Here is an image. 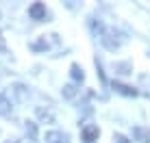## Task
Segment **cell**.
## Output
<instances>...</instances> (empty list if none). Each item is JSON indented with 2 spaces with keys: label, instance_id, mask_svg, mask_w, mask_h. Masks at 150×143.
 Wrapping results in <instances>:
<instances>
[{
  "label": "cell",
  "instance_id": "cell-1",
  "mask_svg": "<svg viewBox=\"0 0 150 143\" xmlns=\"http://www.w3.org/2000/svg\"><path fill=\"white\" fill-rule=\"evenodd\" d=\"M91 26H94V30L98 33V37H100V41H102V46H105V48L115 50V48H120V46L124 43V35L117 33L115 28L102 26V24H96V22H91Z\"/></svg>",
  "mask_w": 150,
  "mask_h": 143
},
{
  "label": "cell",
  "instance_id": "cell-2",
  "mask_svg": "<svg viewBox=\"0 0 150 143\" xmlns=\"http://www.w3.org/2000/svg\"><path fill=\"white\" fill-rule=\"evenodd\" d=\"M52 43H59V37H57V35H44V37H39L37 41L30 43V48H33L35 52H41V50H50Z\"/></svg>",
  "mask_w": 150,
  "mask_h": 143
},
{
  "label": "cell",
  "instance_id": "cell-3",
  "mask_svg": "<svg viewBox=\"0 0 150 143\" xmlns=\"http://www.w3.org/2000/svg\"><path fill=\"white\" fill-rule=\"evenodd\" d=\"M81 135H83V141L85 143H96L98 137H100V130H98L96 124H85L83 130H81Z\"/></svg>",
  "mask_w": 150,
  "mask_h": 143
},
{
  "label": "cell",
  "instance_id": "cell-4",
  "mask_svg": "<svg viewBox=\"0 0 150 143\" xmlns=\"http://www.w3.org/2000/svg\"><path fill=\"white\" fill-rule=\"evenodd\" d=\"M44 143H70V137L61 130H50V132H46Z\"/></svg>",
  "mask_w": 150,
  "mask_h": 143
},
{
  "label": "cell",
  "instance_id": "cell-5",
  "mask_svg": "<svg viewBox=\"0 0 150 143\" xmlns=\"http://www.w3.org/2000/svg\"><path fill=\"white\" fill-rule=\"evenodd\" d=\"M133 139L139 143H150V128L146 126H135L133 128Z\"/></svg>",
  "mask_w": 150,
  "mask_h": 143
},
{
  "label": "cell",
  "instance_id": "cell-6",
  "mask_svg": "<svg viewBox=\"0 0 150 143\" xmlns=\"http://www.w3.org/2000/svg\"><path fill=\"white\" fill-rule=\"evenodd\" d=\"M28 15L33 20H44L46 18V4L44 2H33L28 7Z\"/></svg>",
  "mask_w": 150,
  "mask_h": 143
},
{
  "label": "cell",
  "instance_id": "cell-7",
  "mask_svg": "<svg viewBox=\"0 0 150 143\" xmlns=\"http://www.w3.org/2000/svg\"><path fill=\"white\" fill-rule=\"evenodd\" d=\"M113 89H115L117 93H122V95H128V98H135V95H137V91L133 89V87L122 85V83H113Z\"/></svg>",
  "mask_w": 150,
  "mask_h": 143
},
{
  "label": "cell",
  "instance_id": "cell-8",
  "mask_svg": "<svg viewBox=\"0 0 150 143\" xmlns=\"http://www.w3.org/2000/svg\"><path fill=\"white\" fill-rule=\"evenodd\" d=\"M24 128H26V135L30 137V141L37 139V124H35V121H26V124H24Z\"/></svg>",
  "mask_w": 150,
  "mask_h": 143
},
{
  "label": "cell",
  "instance_id": "cell-9",
  "mask_svg": "<svg viewBox=\"0 0 150 143\" xmlns=\"http://www.w3.org/2000/svg\"><path fill=\"white\" fill-rule=\"evenodd\" d=\"M70 69H72V78H74L76 83H83V80H85V74H83V69H81V67H79V65H76V63L72 65Z\"/></svg>",
  "mask_w": 150,
  "mask_h": 143
},
{
  "label": "cell",
  "instance_id": "cell-10",
  "mask_svg": "<svg viewBox=\"0 0 150 143\" xmlns=\"http://www.w3.org/2000/svg\"><path fill=\"white\" fill-rule=\"evenodd\" d=\"M9 111H11V102L7 100V95L0 93V115H7Z\"/></svg>",
  "mask_w": 150,
  "mask_h": 143
},
{
  "label": "cell",
  "instance_id": "cell-11",
  "mask_svg": "<svg viewBox=\"0 0 150 143\" xmlns=\"http://www.w3.org/2000/svg\"><path fill=\"white\" fill-rule=\"evenodd\" d=\"M76 95V85L74 83H70V85H65L63 87V98H68V100H72Z\"/></svg>",
  "mask_w": 150,
  "mask_h": 143
},
{
  "label": "cell",
  "instance_id": "cell-12",
  "mask_svg": "<svg viewBox=\"0 0 150 143\" xmlns=\"http://www.w3.org/2000/svg\"><path fill=\"white\" fill-rule=\"evenodd\" d=\"M113 141H115V143H133V141H128L124 135H120V132H117V135L113 137Z\"/></svg>",
  "mask_w": 150,
  "mask_h": 143
},
{
  "label": "cell",
  "instance_id": "cell-13",
  "mask_svg": "<svg viewBox=\"0 0 150 143\" xmlns=\"http://www.w3.org/2000/svg\"><path fill=\"white\" fill-rule=\"evenodd\" d=\"M4 50H7V43H4V39L0 37V52H4Z\"/></svg>",
  "mask_w": 150,
  "mask_h": 143
}]
</instances>
